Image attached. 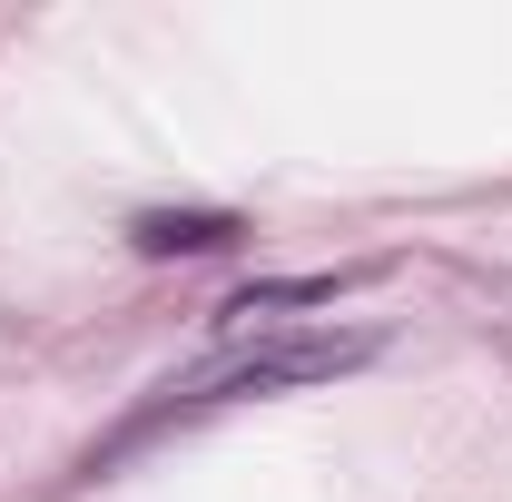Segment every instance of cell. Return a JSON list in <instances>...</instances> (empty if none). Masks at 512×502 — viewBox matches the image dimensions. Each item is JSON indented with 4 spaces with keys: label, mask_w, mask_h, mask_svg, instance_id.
Returning a JSON list of instances; mask_svg holds the SVG:
<instances>
[{
    "label": "cell",
    "mask_w": 512,
    "mask_h": 502,
    "mask_svg": "<svg viewBox=\"0 0 512 502\" xmlns=\"http://www.w3.org/2000/svg\"><path fill=\"white\" fill-rule=\"evenodd\" d=\"M128 237H138V256H217L247 237V217H227V207H148Z\"/></svg>",
    "instance_id": "7a4b0ae2"
},
{
    "label": "cell",
    "mask_w": 512,
    "mask_h": 502,
    "mask_svg": "<svg viewBox=\"0 0 512 502\" xmlns=\"http://www.w3.org/2000/svg\"><path fill=\"white\" fill-rule=\"evenodd\" d=\"M276 306H335V276H296V286H247V296H227V325H256V315H276Z\"/></svg>",
    "instance_id": "3957f363"
},
{
    "label": "cell",
    "mask_w": 512,
    "mask_h": 502,
    "mask_svg": "<svg viewBox=\"0 0 512 502\" xmlns=\"http://www.w3.org/2000/svg\"><path fill=\"white\" fill-rule=\"evenodd\" d=\"M375 345L365 335H306V345H256V355H217V365H188V375L158 384V404L128 424L119 443L158 434V424H178V414H207V404H247V394H286V384H325V375H355Z\"/></svg>",
    "instance_id": "6da1fadb"
}]
</instances>
